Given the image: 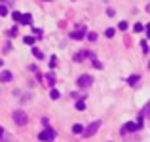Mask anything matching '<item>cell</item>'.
Here are the masks:
<instances>
[{
    "instance_id": "27",
    "label": "cell",
    "mask_w": 150,
    "mask_h": 142,
    "mask_svg": "<svg viewBox=\"0 0 150 142\" xmlns=\"http://www.w3.org/2000/svg\"><path fill=\"white\" fill-rule=\"evenodd\" d=\"M6 140H8V131L2 129V142H6Z\"/></svg>"
},
{
    "instance_id": "30",
    "label": "cell",
    "mask_w": 150,
    "mask_h": 142,
    "mask_svg": "<svg viewBox=\"0 0 150 142\" xmlns=\"http://www.w3.org/2000/svg\"><path fill=\"white\" fill-rule=\"evenodd\" d=\"M146 11H150V4H148V6H146Z\"/></svg>"
},
{
    "instance_id": "10",
    "label": "cell",
    "mask_w": 150,
    "mask_h": 142,
    "mask_svg": "<svg viewBox=\"0 0 150 142\" xmlns=\"http://www.w3.org/2000/svg\"><path fill=\"white\" fill-rule=\"evenodd\" d=\"M137 82H139V76H137V74H133V76H129L127 84H129V85H137Z\"/></svg>"
},
{
    "instance_id": "25",
    "label": "cell",
    "mask_w": 150,
    "mask_h": 142,
    "mask_svg": "<svg viewBox=\"0 0 150 142\" xmlns=\"http://www.w3.org/2000/svg\"><path fill=\"white\" fill-rule=\"evenodd\" d=\"M141 46H143V51H144V53H148V44H146V40L141 42Z\"/></svg>"
},
{
    "instance_id": "3",
    "label": "cell",
    "mask_w": 150,
    "mask_h": 142,
    "mask_svg": "<svg viewBox=\"0 0 150 142\" xmlns=\"http://www.w3.org/2000/svg\"><path fill=\"white\" fill-rule=\"evenodd\" d=\"M78 85H80V87H91L93 85V78L89 76V74H84V76H80L78 78Z\"/></svg>"
},
{
    "instance_id": "2",
    "label": "cell",
    "mask_w": 150,
    "mask_h": 142,
    "mask_svg": "<svg viewBox=\"0 0 150 142\" xmlns=\"http://www.w3.org/2000/svg\"><path fill=\"white\" fill-rule=\"evenodd\" d=\"M55 135H57V133H55L53 129L46 127V131H44V133H40V135H38V138L44 140V142H50V140H53V138H55Z\"/></svg>"
},
{
    "instance_id": "32",
    "label": "cell",
    "mask_w": 150,
    "mask_h": 142,
    "mask_svg": "<svg viewBox=\"0 0 150 142\" xmlns=\"http://www.w3.org/2000/svg\"><path fill=\"white\" fill-rule=\"evenodd\" d=\"M148 68H150V63H148Z\"/></svg>"
},
{
    "instance_id": "9",
    "label": "cell",
    "mask_w": 150,
    "mask_h": 142,
    "mask_svg": "<svg viewBox=\"0 0 150 142\" xmlns=\"http://www.w3.org/2000/svg\"><path fill=\"white\" fill-rule=\"evenodd\" d=\"M72 133L74 135H80V133H84V127H82L80 123H74L72 125Z\"/></svg>"
},
{
    "instance_id": "21",
    "label": "cell",
    "mask_w": 150,
    "mask_h": 142,
    "mask_svg": "<svg viewBox=\"0 0 150 142\" xmlns=\"http://www.w3.org/2000/svg\"><path fill=\"white\" fill-rule=\"evenodd\" d=\"M88 40H89V42H95V40H97V34H95V32H88Z\"/></svg>"
},
{
    "instance_id": "24",
    "label": "cell",
    "mask_w": 150,
    "mask_h": 142,
    "mask_svg": "<svg viewBox=\"0 0 150 142\" xmlns=\"http://www.w3.org/2000/svg\"><path fill=\"white\" fill-rule=\"evenodd\" d=\"M118 29H120V30H125V29H127V23H125V21H120V25H118Z\"/></svg>"
},
{
    "instance_id": "13",
    "label": "cell",
    "mask_w": 150,
    "mask_h": 142,
    "mask_svg": "<svg viewBox=\"0 0 150 142\" xmlns=\"http://www.w3.org/2000/svg\"><path fill=\"white\" fill-rule=\"evenodd\" d=\"M89 57H91V63H93V66H95V68H103V65H101V63L99 61H97V59H95V55H89Z\"/></svg>"
},
{
    "instance_id": "5",
    "label": "cell",
    "mask_w": 150,
    "mask_h": 142,
    "mask_svg": "<svg viewBox=\"0 0 150 142\" xmlns=\"http://www.w3.org/2000/svg\"><path fill=\"white\" fill-rule=\"evenodd\" d=\"M84 36H86V29L84 27H80V29L74 30V32H70V38H74V40H82Z\"/></svg>"
},
{
    "instance_id": "8",
    "label": "cell",
    "mask_w": 150,
    "mask_h": 142,
    "mask_svg": "<svg viewBox=\"0 0 150 142\" xmlns=\"http://www.w3.org/2000/svg\"><path fill=\"white\" fill-rule=\"evenodd\" d=\"M21 23H23V25H30V23H33V15H30V13H23Z\"/></svg>"
},
{
    "instance_id": "14",
    "label": "cell",
    "mask_w": 150,
    "mask_h": 142,
    "mask_svg": "<svg viewBox=\"0 0 150 142\" xmlns=\"http://www.w3.org/2000/svg\"><path fill=\"white\" fill-rule=\"evenodd\" d=\"M11 17H13V21H21V19H23V13H21V11H13V13H11Z\"/></svg>"
},
{
    "instance_id": "4",
    "label": "cell",
    "mask_w": 150,
    "mask_h": 142,
    "mask_svg": "<svg viewBox=\"0 0 150 142\" xmlns=\"http://www.w3.org/2000/svg\"><path fill=\"white\" fill-rule=\"evenodd\" d=\"M99 127H101V121H93V123L89 125V127L86 129V131L82 133V135H84V136H93L97 131H99Z\"/></svg>"
},
{
    "instance_id": "16",
    "label": "cell",
    "mask_w": 150,
    "mask_h": 142,
    "mask_svg": "<svg viewBox=\"0 0 150 142\" xmlns=\"http://www.w3.org/2000/svg\"><path fill=\"white\" fill-rule=\"evenodd\" d=\"M33 53H34V57H36V59H44V53H42L40 49H36V47H33Z\"/></svg>"
},
{
    "instance_id": "12",
    "label": "cell",
    "mask_w": 150,
    "mask_h": 142,
    "mask_svg": "<svg viewBox=\"0 0 150 142\" xmlns=\"http://www.w3.org/2000/svg\"><path fill=\"white\" fill-rule=\"evenodd\" d=\"M50 97H51V101H57L59 97H61V93L57 91V89H51V93H50Z\"/></svg>"
},
{
    "instance_id": "11",
    "label": "cell",
    "mask_w": 150,
    "mask_h": 142,
    "mask_svg": "<svg viewBox=\"0 0 150 142\" xmlns=\"http://www.w3.org/2000/svg\"><path fill=\"white\" fill-rule=\"evenodd\" d=\"M86 55H89V53H88V51H80V53H78V55H74V61H78V63H80V61H82V59H84V57H86Z\"/></svg>"
},
{
    "instance_id": "22",
    "label": "cell",
    "mask_w": 150,
    "mask_h": 142,
    "mask_svg": "<svg viewBox=\"0 0 150 142\" xmlns=\"http://www.w3.org/2000/svg\"><path fill=\"white\" fill-rule=\"evenodd\" d=\"M48 82H50V85H53V84H55V76H53L51 72L48 74Z\"/></svg>"
},
{
    "instance_id": "31",
    "label": "cell",
    "mask_w": 150,
    "mask_h": 142,
    "mask_svg": "<svg viewBox=\"0 0 150 142\" xmlns=\"http://www.w3.org/2000/svg\"><path fill=\"white\" fill-rule=\"evenodd\" d=\"M44 2H51V0H44Z\"/></svg>"
},
{
    "instance_id": "7",
    "label": "cell",
    "mask_w": 150,
    "mask_h": 142,
    "mask_svg": "<svg viewBox=\"0 0 150 142\" xmlns=\"http://www.w3.org/2000/svg\"><path fill=\"white\" fill-rule=\"evenodd\" d=\"M11 78H13V76H11V72H10V70H2V74H0V80H2L4 84L11 82Z\"/></svg>"
},
{
    "instance_id": "6",
    "label": "cell",
    "mask_w": 150,
    "mask_h": 142,
    "mask_svg": "<svg viewBox=\"0 0 150 142\" xmlns=\"http://www.w3.org/2000/svg\"><path fill=\"white\" fill-rule=\"evenodd\" d=\"M139 129V123H133V121H129V123H125L124 127H122V133H133V131H137Z\"/></svg>"
},
{
    "instance_id": "18",
    "label": "cell",
    "mask_w": 150,
    "mask_h": 142,
    "mask_svg": "<svg viewBox=\"0 0 150 142\" xmlns=\"http://www.w3.org/2000/svg\"><path fill=\"white\" fill-rule=\"evenodd\" d=\"M23 42H25L27 46H33V44H34V42H36V40H34L33 36H25V38H23Z\"/></svg>"
},
{
    "instance_id": "17",
    "label": "cell",
    "mask_w": 150,
    "mask_h": 142,
    "mask_svg": "<svg viewBox=\"0 0 150 142\" xmlns=\"http://www.w3.org/2000/svg\"><path fill=\"white\" fill-rule=\"evenodd\" d=\"M0 15H2V17H6V15H8V6L4 2H2V6H0Z\"/></svg>"
},
{
    "instance_id": "1",
    "label": "cell",
    "mask_w": 150,
    "mask_h": 142,
    "mask_svg": "<svg viewBox=\"0 0 150 142\" xmlns=\"http://www.w3.org/2000/svg\"><path fill=\"white\" fill-rule=\"evenodd\" d=\"M11 117H13V121L17 125H21V127H23V125H27V121H29V116H27V112H23V110H15Z\"/></svg>"
},
{
    "instance_id": "15",
    "label": "cell",
    "mask_w": 150,
    "mask_h": 142,
    "mask_svg": "<svg viewBox=\"0 0 150 142\" xmlns=\"http://www.w3.org/2000/svg\"><path fill=\"white\" fill-rule=\"evenodd\" d=\"M144 29H146V27L141 25V23H135V25H133V30H135V32H141V30H144Z\"/></svg>"
},
{
    "instance_id": "29",
    "label": "cell",
    "mask_w": 150,
    "mask_h": 142,
    "mask_svg": "<svg viewBox=\"0 0 150 142\" xmlns=\"http://www.w3.org/2000/svg\"><path fill=\"white\" fill-rule=\"evenodd\" d=\"M146 36L150 38V23H148V25H146Z\"/></svg>"
},
{
    "instance_id": "19",
    "label": "cell",
    "mask_w": 150,
    "mask_h": 142,
    "mask_svg": "<svg viewBox=\"0 0 150 142\" xmlns=\"http://www.w3.org/2000/svg\"><path fill=\"white\" fill-rule=\"evenodd\" d=\"M76 110L84 112V110H86V102H84V101H78V102H76Z\"/></svg>"
},
{
    "instance_id": "26",
    "label": "cell",
    "mask_w": 150,
    "mask_h": 142,
    "mask_svg": "<svg viewBox=\"0 0 150 142\" xmlns=\"http://www.w3.org/2000/svg\"><path fill=\"white\" fill-rule=\"evenodd\" d=\"M106 15H108V17H114V15H116V11H114L112 8H108V10H106Z\"/></svg>"
},
{
    "instance_id": "28",
    "label": "cell",
    "mask_w": 150,
    "mask_h": 142,
    "mask_svg": "<svg viewBox=\"0 0 150 142\" xmlns=\"http://www.w3.org/2000/svg\"><path fill=\"white\" fill-rule=\"evenodd\" d=\"M10 36H17V27H15V29H11V30H10Z\"/></svg>"
},
{
    "instance_id": "23",
    "label": "cell",
    "mask_w": 150,
    "mask_h": 142,
    "mask_svg": "<svg viewBox=\"0 0 150 142\" xmlns=\"http://www.w3.org/2000/svg\"><path fill=\"white\" fill-rule=\"evenodd\" d=\"M143 114H144V116H148V117H150V102H148V104H146V106H144V110H143Z\"/></svg>"
},
{
    "instance_id": "20",
    "label": "cell",
    "mask_w": 150,
    "mask_h": 142,
    "mask_svg": "<svg viewBox=\"0 0 150 142\" xmlns=\"http://www.w3.org/2000/svg\"><path fill=\"white\" fill-rule=\"evenodd\" d=\"M114 32H116L114 29H106V30H105V36H106V38H112V36H114Z\"/></svg>"
}]
</instances>
